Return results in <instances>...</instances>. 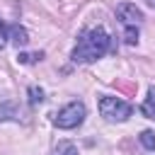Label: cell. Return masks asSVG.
<instances>
[{"label":"cell","mask_w":155,"mask_h":155,"mask_svg":"<svg viewBox=\"0 0 155 155\" xmlns=\"http://www.w3.org/2000/svg\"><path fill=\"white\" fill-rule=\"evenodd\" d=\"M109 44H111V39L104 29H99V27L85 29L73 48V61L75 63H92L109 51Z\"/></svg>","instance_id":"cell-1"},{"label":"cell","mask_w":155,"mask_h":155,"mask_svg":"<svg viewBox=\"0 0 155 155\" xmlns=\"http://www.w3.org/2000/svg\"><path fill=\"white\" fill-rule=\"evenodd\" d=\"M85 114H87V109H85V104L82 102H70V104H65L58 114H56V119H53V124L58 126V128H78L82 121H85Z\"/></svg>","instance_id":"cell-2"},{"label":"cell","mask_w":155,"mask_h":155,"mask_svg":"<svg viewBox=\"0 0 155 155\" xmlns=\"http://www.w3.org/2000/svg\"><path fill=\"white\" fill-rule=\"evenodd\" d=\"M131 104L119 99V97H102L99 99V114L107 121H126L131 116Z\"/></svg>","instance_id":"cell-3"},{"label":"cell","mask_w":155,"mask_h":155,"mask_svg":"<svg viewBox=\"0 0 155 155\" xmlns=\"http://www.w3.org/2000/svg\"><path fill=\"white\" fill-rule=\"evenodd\" d=\"M116 17L121 19V24H124V27H136V24H140L143 12H140L133 2H121V5L116 7Z\"/></svg>","instance_id":"cell-4"},{"label":"cell","mask_w":155,"mask_h":155,"mask_svg":"<svg viewBox=\"0 0 155 155\" xmlns=\"http://www.w3.org/2000/svg\"><path fill=\"white\" fill-rule=\"evenodd\" d=\"M7 34H10V39H12L15 46H27V44H29V34H27V29L19 27V24H12V27L7 29Z\"/></svg>","instance_id":"cell-5"},{"label":"cell","mask_w":155,"mask_h":155,"mask_svg":"<svg viewBox=\"0 0 155 155\" xmlns=\"http://www.w3.org/2000/svg\"><path fill=\"white\" fill-rule=\"evenodd\" d=\"M140 111H143V116H148V119H155V90H150V94L145 97V102H143Z\"/></svg>","instance_id":"cell-6"},{"label":"cell","mask_w":155,"mask_h":155,"mask_svg":"<svg viewBox=\"0 0 155 155\" xmlns=\"http://www.w3.org/2000/svg\"><path fill=\"white\" fill-rule=\"evenodd\" d=\"M53 155H78V148L70 143V140H61L53 150Z\"/></svg>","instance_id":"cell-7"},{"label":"cell","mask_w":155,"mask_h":155,"mask_svg":"<svg viewBox=\"0 0 155 155\" xmlns=\"http://www.w3.org/2000/svg\"><path fill=\"white\" fill-rule=\"evenodd\" d=\"M41 58H44L41 51H36V53H19V56H17L19 63H36V61H41Z\"/></svg>","instance_id":"cell-8"},{"label":"cell","mask_w":155,"mask_h":155,"mask_svg":"<svg viewBox=\"0 0 155 155\" xmlns=\"http://www.w3.org/2000/svg\"><path fill=\"white\" fill-rule=\"evenodd\" d=\"M140 143H143L148 150H155V133H153V131H143V133H140Z\"/></svg>","instance_id":"cell-9"},{"label":"cell","mask_w":155,"mask_h":155,"mask_svg":"<svg viewBox=\"0 0 155 155\" xmlns=\"http://www.w3.org/2000/svg\"><path fill=\"white\" fill-rule=\"evenodd\" d=\"M29 102L31 104H41L44 102V90L41 87H29Z\"/></svg>","instance_id":"cell-10"},{"label":"cell","mask_w":155,"mask_h":155,"mask_svg":"<svg viewBox=\"0 0 155 155\" xmlns=\"http://www.w3.org/2000/svg\"><path fill=\"white\" fill-rule=\"evenodd\" d=\"M138 41V29L136 27H126V44H136Z\"/></svg>","instance_id":"cell-11"},{"label":"cell","mask_w":155,"mask_h":155,"mask_svg":"<svg viewBox=\"0 0 155 155\" xmlns=\"http://www.w3.org/2000/svg\"><path fill=\"white\" fill-rule=\"evenodd\" d=\"M5 44H7V27H5L2 19H0V51L5 48Z\"/></svg>","instance_id":"cell-12"},{"label":"cell","mask_w":155,"mask_h":155,"mask_svg":"<svg viewBox=\"0 0 155 155\" xmlns=\"http://www.w3.org/2000/svg\"><path fill=\"white\" fill-rule=\"evenodd\" d=\"M148 5H150V7H155V0H148Z\"/></svg>","instance_id":"cell-13"}]
</instances>
